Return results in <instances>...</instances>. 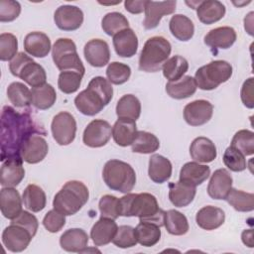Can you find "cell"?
I'll list each match as a JSON object with an SVG mask.
<instances>
[{
	"mask_svg": "<svg viewBox=\"0 0 254 254\" xmlns=\"http://www.w3.org/2000/svg\"><path fill=\"white\" fill-rule=\"evenodd\" d=\"M52 57L56 66L61 71L74 70L84 75L85 68L72 40L67 38L58 39L52 48Z\"/></svg>",
	"mask_w": 254,
	"mask_h": 254,
	"instance_id": "9",
	"label": "cell"
},
{
	"mask_svg": "<svg viewBox=\"0 0 254 254\" xmlns=\"http://www.w3.org/2000/svg\"><path fill=\"white\" fill-rule=\"evenodd\" d=\"M160 147V141L156 135L147 131H138L131 145L132 151L139 154H151Z\"/></svg>",
	"mask_w": 254,
	"mask_h": 254,
	"instance_id": "42",
	"label": "cell"
},
{
	"mask_svg": "<svg viewBox=\"0 0 254 254\" xmlns=\"http://www.w3.org/2000/svg\"><path fill=\"white\" fill-rule=\"evenodd\" d=\"M195 9L198 20L205 25H210L221 20L226 12L225 6L217 0L199 1Z\"/></svg>",
	"mask_w": 254,
	"mask_h": 254,
	"instance_id": "29",
	"label": "cell"
},
{
	"mask_svg": "<svg viewBox=\"0 0 254 254\" xmlns=\"http://www.w3.org/2000/svg\"><path fill=\"white\" fill-rule=\"evenodd\" d=\"M195 221L196 224L204 230H214L224 223L225 213L219 207L206 205L197 211Z\"/></svg>",
	"mask_w": 254,
	"mask_h": 254,
	"instance_id": "24",
	"label": "cell"
},
{
	"mask_svg": "<svg viewBox=\"0 0 254 254\" xmlns=\"http://www.w3.org/2000/svg\"><path fill=\"white\" fill-rule=\"evenodd\" d=\"M131 75V68L128 64L112 62L106 68V76L110 83L120 85L125 83Z\"/></svg>",
	"mask_w": 254,
	"mask_h": 254,
	"instance_id": "47",
	"label": "cell"
},
{
	"mask_svg": "<svg viewBox=\"0 0 254 254\" xmlns=\"http://www.w3.org/2000/svg\"><path fill=\"white\" fill-rule=\"evenodd\" d=\"M136 121L127 118H118L112 126V137L114 142L121 147L132 145L137 134Z\"/></svg>",
	"mask_w": 254,
	"mask_h": 254,
	"instance_id": "26",
	"label": "cell"
},
{
	"mask_svg": "<svg viewBox=\"0 0 254 254\" xmlns=\"http://www.w3.org/2000/svg\"><path fill=\"white\" fill-rule=\"evenodd\" d=\"M232 71V65L228 62L212 61L195 71L194 80L196 86L201 90H212L230 79Z\"/></svg>",
	"mask_w": 254,
	"mask_h": 254,
	"instance_id": "7",
	"label": "cell"
},
{
	"mask_svg": "<svg viewBox=\"0 0 254 254\" xmlns=\"http://www.w3.org/2000/svg\"><path fill=\"white\" fill-rule=\"evenodd\" d=\"M113 97V87L103 76L93 77L87 88L79 92L74 98L77 110L83 115L93 116L99 113Z\"/></svg>",
	"mask_w": 254,
	"mask_h": 254,
	"instance_id": "3",
	"label": "cell"
},
{
	"mask_svg": "<svg viewBox=\"0 0 254 254\" xmlns=\"http://www.w3.org/2000/svg\"><path fill=\"white\" fill-rule=\"evenodd\" d=\"M222 159L224 165L232 172H242L247 168L245 156L232 146L224 151Z\"/></svg>",
	"mask_w": 254,
	"mask_h": 254,
	"instance_id": "48",
	"label": "cell"
},
{
	"mask_svg": "<svg viewBox=\"0 0 254 254\" xmlns=\"http://www.w3.org/2000/svg\"><path fill=\"white\" fill-rule=\"evenodd\" d=\"M86 62L94 67H102L109 63L110 50L108 44L101 39L88 41L83 49Z\"/></svg>",
	"mask_w": 254,
	"mask_h": 254,
	"instance_id": "18",
	"label": "cell"
},
{
	"mask_svg": "<svg viewBox=\"0 0 254 254\" xmlns=\"http://www.w3.org/2000/svg\"><path fill=\"white\" fill-rule=\"evenodd\" d=\"M169 28L172 35L182 42L190 40L194 34L192 21L183 14L174 15L170 20Z\"/></svg>",
	"mask_w": 254,
	"mask_h": 254,
	"instance_id": "34",
	"label": "cell"
},
{
	"mask_svg": "<svg viewBox=\"0 0 254 254\" xmlns=\"http://www.w3.org/2000/svg\"><path fill=\"white\" fill-rule=\"evenodd\" d=\"M9 69L14 76L20 77L32 87L46 83L47 74L44 67L23 52L18 53L10 62Z\"/></svg>",
	"mask_w": 254,
	"mask_h": 254,
	"instance_id": "8",
	"label": "cell"
},
{
	"mask_svg": "<svg viewBox=\"0 0 254 254\" xmlns=\"http://www.w3.org/2000/svg\"><path fill=\"white\" fill-rule=\"evenodd\" d=\"M163 74L169 81H176L184 76L189 69L188 61L179 55H176L166 61L163 67Z\"/></svg>",
	"mask_w": 254,
	"mask_h": 254,
	"instance_id": "40",
	"label": "cell"
},
{
	"mask_svg": "<svg viewBox=\"0 0 254 254\" xmlns=\"http://www.w3.org/2000/svg\"><path fill=\"white\" fill-rule=\"evenodd\" d=\"M22 157L9 158L3 161L0 170V184L2 187L15 188L25 177Z\"/></svg>",
	"mask_w": 254,
	"mask_h": 254,
	"instance_id": "17",
	"label": "cell"
},
{
	"mask_svg": "<svg viewBox=\"0 0 254 254\" xmlns=\"http://www.w3.org/2000/svg\"><path fill=\"white\" fill-rule=\"evenodd\" d=\"M21 13V5L14 0L0 1V22H12L19 17Z\"/></svg>",
	"mask_w": 254,
	"mask_h": 254,
	"instance_id": "53",
	"label": "cell"
},
{
	"mask_svg": "<svg viewBox=\"0 0 254 254\" xmlns=\"http://www.w3.org/2000/svg\"><path fill=\"white\" fill-rule=\"evenodd\" d=\"M88 243V235L81 228H70L65 230L61 238V247L67 252H84Z\"/></svg>",
	"mask_w": 254,
	"mask_h": 254,
	"instance_id": "30",
	"label": "cell"
},
{
	"mask_svg": "<svg viewBox=\"0 0 254 254\" xmlns=\"http://www.w3.org/2000/svg\"><path fill=\"white\" fill-rule=\"evenodd\" d=\"M98 207L101 217L116 219L120 216L119 198L114 195L105 194L101 196L98 203Z\"/></svg>",
	"mask_w": 254,
	"mask_h": 254,
	"instance_id": "51",
	"label": "cell"
},
{
	"mask_svg": "<svg viewBox=\"0 0 254 254\" xmlns=\"http://www.w3.org/2000/svg\"><path fill=\"white\" fill-rule=\"evenodd\" d=\"M54 21L63 31H74L83 23V12L77 6L62 5L55 11Z\"/></svg>",
	"mask_w": 254,
	"mask_h": 254,
	"instance_id": "15",
	"label": "cell"
},
{
	"mask_svg": "<svg viewBox=\"0 0 254 254\" xmlns=\"http://www.w3.org/2000/svg\"><path fill=\"white\" fill-rule=\"evenodd\" d=\"M232 177L226 169H218L211 175L207 193L213 199H225L232 189Z\"/></svg>",
	"mask_w": 254,
	"mask_h": 254,
	"instance_id": "19",
	"label": "cell"
},
{
	"mask_svg": "<svg viewBox=\"0 0 254 254\" xmlns=\"http://www.w3.org/2000/svg\"><path fill=\"white\" fill-rule=\"evenodd\" d=\"M190 155L197 163H210L216 156V147L214 143L206 137L195 138L190 146Z\"/></svg>",
	"mask_w": 254,
	"mask_h": 254,
	"instance_id": "27",
	"label": "cell"
},
{
	"mask_svg": "<svg viewBox=\"0 0 254 254\" xmlns=\"http://www.w3.org/2000/svg\"><path fill=\"white\" fill-rule=\"evenodd\" d=\"M89 191L87 187L79 181H68L56 193L53 206L66 215H73L87 202Z\"/></svg>",
	"mask_w": 254,
	"mask_h": 254,
	"instance_id": "4",
	"label": "cell"
},
{
	"mask_svg": "<svg viewBox=\"0 0 254 254\" xmlns=\"http://www.w3.org/2000/svg\"><path fill=\"white\" fill-rule=\"evenodd\" d=\"M230 146L240 151L244 156L253 155L254 154V133L247 129L239 130L233 136Z\"/></svg>",
	"mask_w": 254,
	"mask_h": 254,
	"instance_id": "45",
	"label": "cell"
},
{
	"mask_svg": "<svg viewBox=\"0 0 254 254\" xmlns=\"http://www.w3.org/2000/svg\"><path fill=\"white\" fill-rule=\"evenodd\" d=\"M196 83L190 75H184L176 81H169L166 84V92L174 99H185L190 97L196 91Z\"/></svg>",
	"mask_w": 254,
	"mask_h": 254,
	"instance_id": "33",
	"label": "cell"
},
{
	"mask_svg": "<svg viewBox=\"0 0 254 254\" xmlns=\"http://www.w3.org/2000/svg\"><path fill=\"white\" fill-rule=\"evenodd\" d=\"M22 201L19 191L14 188L3 187L0 190V209L4 217L16 218L22 212Z\"/></svg>",
	"mask_w": 254,
	"mask_h": 254,
	"instance_id": "20",
	"label": "cell"
},
{
	"mask_svg": "<svg viewBox=\"0 0 254 254\" xmlns=\"http://www.w3.org/2000/svg\"><path fill=\"white\" fill-rule=\"evenodd\" d=\"M112 135L111 125L102 119L92 120L84 129L82 141L90 148H100L105 146Z\"/></svg>",
	"mask_w": 254,
	"mask_h": 254,
	"instance_id": "11",
	"label": "cell"
},
{
	"mask_svg": "<svg viewBox=\"0 0 254 254\" xmlns=\"http://www.w3.org/2000/svg\"><path fill=\"white\" fill-rule=\"evenodd\" d=\"M51 130L56 142L59 145L66 146L70 144L75 138V119L69 112L62 111L53 118Z\"/></svg>",
	"mask_w": 254,
	"mask_h": 254,
	"instance_id": "10",
	"label": "cell"
},
{
	"mask_svg": "<svg viewBox=\"0 0 254 254\" xmlns=\"http://www.w3.org/2000/svg\"><path fill=\"white\" fill-rule=\"evenodd\" d=\"M120 216H137L140 221L164 225L165 212L159 207L157 198L149 192L126 193L119 198Z\"/></svg>",
	"mask_w": 254,
	"mask_h": 254,
	"instance_id": "2",
	"label": "cell"
},
{
	"mask_svg": "<svg viewBox=\"0 0 254 254\" xmlns=\"http://www.w3.org/2000/svg\"><path fill=\"white\" fill-rule=\"evenodd\" d=\"M32 93V105L39 110H46L51 108L56 100L57 93L53 85L45 83L44 85L33 87Z\"/></svg>",
	"mask_w": 254,
	"mask_h": 254,
	"instance_id": "36",
	"label": "cell"
},
{
	"mask_svg": "<svg viewBox=\"0 0 254 254\" xmlns=\"http://www.w3.org/2000/svg\"><path fill=\"white\" fill-rule=\"evenodd\" d=\"M65 224V215L57 209H52L46 213L43 219L44 227L51 233H56L62 230Z\"/></svg>",
	"mask_w": 254,
	"mask_h": 254,
	"instance_id": "52",
	"label": "cell"
},
{
	"mask_svg": "<svg viewBox=\"0 0 254 254\" xmlns=\"http://www.w3.org/2000/svg\"><path fill=\"white\" fill-rule=\"evenodd\" d=\"M24 49L32 57L45 58L52 49L51 40L43 32H31L25 37Z\"/></svg>",
	"mask_w": 254,
	"mask_h": 254,
	"instance_id": "25",
	"label": "cell"
},
{
	"mask_svg": "<svg viewBox=\"0 0 254 254\" xmlns=\"http://www.w3.org/2000/svg\"><path fill=\"white\" fill-rule=\"evenodd\" d=\"M213 113V105L204 99L188 103L184 108V119L190 126H201L207 123Z\"/></svg>",
	"mask_w": 254,
	"mask_h": 254,
	"instance_id": "14",
	"label": "cell"
},
{
	"mask_svg": "<svg viewBox=\"0 0 254 254\" xmlns=\"http://www.w3.org/2000/svg\"><path fill=\"white\" fill-rule=\"evenodd\" d=\"M225 199L237 211L249 212L254 209V194L252 192L231 189Z\"/></svg>",
	"mask_w": 254,
	"mask_h": 254,
	"instance_id": "43",
	"label": "cell"
},
{
	"mask_svg": "<svg viewBox=\"0 0 254 254\" xmlns=\"http://www.w3.org/2000/svg\"><path fill=\"white\" fill-rule=\"evenodd\" d=\"M34 236L25 227L10 223L2 233V242L11 252H22L30 244Z\"/></svg>",
	"mask_w": 254,
	"mask_h": 254,
	"instance_id": "12",
	"label": "cell"
},
{
	"mask_svg": "<svg viewBox=\"0 0 254 254\" xmlns=\"http://www.w3.org/2000/svg\"><path fill=\"white\" fill-rule=\"evenodd\" d=\"M11 223L18 224V225L25 227L27 230H29L31 232V234L33 236L36 235L38 227H39V221H38L37 217L34 214H32L26 210H22V212L16 218L11 220Z\"/></svg>",
	"mask_w": 254,
	"mask_h": 254,
	"instance_id": "54",
	"label": "cell"
},
{
	"mask_svg": "<svg viewBox=\"0 0 254 254\" xmlns=\"http://www.w3.org/2000/svg\"><path fill=\"white\" fill-rule=\"evenodd\" d=\"M118 118H127L136 121L141 114L140 100L133 94L123 95L116 104Z\"/></svg>",
	"mask_w": 254,
	"mask_h": 254,
	"instance_id": "38",
	"label": "cell"
},
{
	"mask_svg": "<svg viewBox=\"0 0 254 254\" xmlns=\"http://www.w3.org/2000/svg\"><path fill=\"white\" fill-rule=\"evenodd\" d=\"M20 113L11 106H4L1 112V161L21 157V149L26 139L35 133L46 135L28 112Z\"/></svg>",
	"mask_w": 254,
	"mask_h": 254,
	"instance_id": "1",
	"label": "cell"
},
{
	"mask_svg": "<svg viewBox=\"0 0 254 254\" xmlns=\"http://www.w3.org/2000/svg\"><path fill=\"white\" fill-rule=\"evenodd\" d=\"M113 46L119 57L131 58L136 54L138 49L137 35L130 28L124 29L113 36Z\"/></svg>",
	"mask_w": 254,
	"mask_h": 254,
	"instance_id": "22",
	"label": "cell"
},
{
	"mask_svg": "<svg viewBox=\"0 0 254 254\" xmlns=\"http://www.w3.org/2000/svg\"><path fill=\"white\" fill-rule=\"evenodd\" d=\"M101 28L108 36H114L120 31L129 28V22L122 13L110 12L102 18Z\"/></svg>",
	"mask_w": 254,
	"mask_h": 254,
	"instance_id": "44",
	"label": "cell"
},
{
	"mask_svg": "<svg viewBox=\"0 0 254 254\" xmlns=\"http://www.w3.org/2000/svg\"><path fill=\"white\" fill-rule=\"evenodd\" d=\"M7 97L9 101L18 108L28 107L32 104L31 90L22 82H12L7 88Z\"/></svg>",
	"mask_w": 254,
	"mask_h": 254,
	"instance_id": "41",
	"label": "cell"
},
{
	"mask_svg": "<svg viewBox=\"0 0 254 254\" xmlns=\"http://www.w3.org/2000/svg\"><path fill=\"white\" fill-rule=\"evenodd\" d=\"M82 76L81 73L74 70L61 71L58 79V86L60 90L65 94L73 93L79 88Z\"/></svg>",
	"mask_w": 254,
	"mask_h": 254,
	"instance_id": "46",
	"label": "cell"
},
{
	"mask_svg": "<svg viewBox=\"0 0 254 254\" xmlns=\"http://www.w3.org/2000/svg\"><path fill=\"white\" fill-rule=\"evenodd\" d=\"M164 226L170 234L176 236L185 235L190 228L186 215L176 209H170L165 212Z\"/></svg>",
	"mask_w": 254,
	"mask_h": 254,
	"instance_id": "39",
	"label": "cell"
},
{
	"mask_svg": "<svg viewBox=\"0 0 254 254\" xmlns=\"http://www.w3.org/2000/svg\"><path fill=\"white\" fill-rule=\"evenodd\" d=\"M196 188L181 181L169 185V199L177 207H185L192 202Z\"/></svg>",
	"mask_w": 254,
	"mask_h": 254,
	"instance_id": "32",
	"label": "cell"
},
{
	"mask_svg": "<svg viewBox=\"0 0 254 254\" xmlns=\"http://www.w3.org/2000/svg\"><path fill=\"white\" fill-rule=\"evenodd\" d=\"M172 52L170 42L162 36H155L146 41L139 57V69L146 72L159 71Z\"/></svg>",
	"mask_w": 254,
	"mask_h": 254,
	"instance_id": "5",
	"label": "cell"
},
{
	"mask_svg": "<svg viewBox=\"0 0 254 254\" xmlns=\"http://www.w3.org/2000/svg\"><path fill=\"white\" fill-rule=\"evenodd\" d=\"M112 243L119 248H130L135 246L138 243L135 235V228L130 225L119 226Z\"/></svg>",
	"mask_w": 254,
	"mask_h": 254,
	"instance_id": "50",
	"label": "cell"
},
{
	"mask_svg": "<svg viewBox=\"0 0 254 254\" xmlns=\"http://www.w3.org/2000/svg\"><path fill=\"white\" fill-rule=\"evenodd\" d=\"M210 168L206 165H201L197 162L186 163L180 172V181L190 186H199L208 179Z\"/></svg>",
	"mask_w": 254,
	"mask_h": 254,
	"instance_id": "28",
	"label": "cell"
},
{
	"mask_svg": "<svg viewBox=\"0 0 254 254\" xmlns=\"http://www.w3.org/2000/svg\"><path fill=\"white\" fill-rule=\"evenodd\" d=\"M237 35L232 27L223 26L210 30L204 36V44L211 49H228L236 41Z\"/></svg>",
	"mask_w": 254,
	"mask_h": 254,
	"instance_id": "21",
	"label": "cell"
},
{
	"mask_svg": "<svg viewBox=\"0 0 254 254\" xmlns=\"http://www.w3.org/2000/svg\"><path fill=\"white\" fill-rule=\"evenodd\" d=\"M22 199L25 207L32 212H39L43 210L47 203L46 193L42 188L37 185L30 184L23 191Z\"/></svg>",
	"mask_w": 254,
	"mask_h": 254,
	"instance_id": "35",
	"label": "cell"
},
{
	"mask_svg": "<svg viewBox=\"0 0 254 254\" xmlns=\"http://www.w3.org/2000/svg\"><path fill=\"white\" fill-rule=\"evenodd\" d=\"M242 242L248 246V247H253V230L252 229H245L242 234H241Z\"/></svg>",
	"mask_w": 254,
	"mask_h": 254,
	"instance_id": "57",
	"label": "cell"
},
{
	"mask_svg": "<svg viewBox=\"0 0 254 254\" xmlns=\"http://www.w3.org/2000/svg\"><path fill=\"white\" fill-rule=\"evenodd\" d=\"M135 235L138 243L145 247L157 244L161 238L160 226L147 221H140L135 227Z\"/></svg>",
	"mask_w": 254,
	"mask_h": 254,
	"instance_id": "37",
	"label": "cell"
},
{
	"mask_svg": "<svg viewBox=\"0 0 254 254\" xmlns=\"http://www.w3.org/2000/svg\"><path fill=\"white\" fill-rule=\"evenodd\" d=\"M18 51V40L11 33H2L0 35V60L8 62L13 60Z\"/></svg>",
	"mask_w": 254,
	"mask_h": 254,
	"instance_id": "49",
	"label": "cell"
},
{
	"mask_svg": "<svg viewBox=\"0 0 254 254\" xmlns=\"http://www.w3.org/2000/svg\"><path fill=\"white\" fill-rule=\"evenodd\" d=\"M176 1H147L145 7V19L143 26L146 30L158 27L161 19L176 11Z\"/></svg>",
	"mask_w": 254,
	"mask_h": 254,
	"instance_id": "16",
	"label": "cell"
},
{
	"mask_svg": "<svg viewBox=\"0 0 254 254\" xmlns=\"http://www.w3.org/2000/svg\"><path fill=\"white\" fill-rule=\"evenodd\" d=\"M118 226L115 219L100 217L90 230V237L95 246H103L112 242Z\"/></svg>",
	"mask_w": 254,
	"mask_h": 254,
	"instance_id": "23",
	"label": "cell"
},
{
	"mask_svg": "<svg viewBox=\"0 0 254 254\" xmlns=\"http://www.w3.org/2000/svg\"><path fill=\"white\" fill-rule=\"evenodd\" d=\"M241 101L247 107L252 109L254 107V100H253V77H249L246 79L241 87Z\"/></svg>",
	"mask_w": 254,
	"mask_h": 254,
	"instance_id": "55",
	"label": "cell"
},
{
	"mask_svg": "<svg viewBox=\"0 0 254 254\" xmlns=\"http://www.w3.org/2000/svg\"><path fill=\"white\" fill-rule=\"evenodd\" d=\"M42 134H32L24 142L21 149V157L28 164H37L42 162L48 152L49 145Z\"/></svg>",
	"mask_w": 254,
	"mask_h": 254,
	"instance_id": "13",
	"label": "cell"
},
{
	"mask_svg": "<svg viewBox=\"0 0 254 254\" xmlns=\"http://www.w3.org/2000/svg\"><path fill=\"white\" fill-rule=\"evenodd\" d=\"M172 163L166 157L154 154L149 160L148 175L149 178L156 184H163L170 180L172 176Z\"/></svg>",
	"mask_w": 254,
	"mask_h": 254,
	"instance_id": "31",
	"label": "cell"
},
{
	"mask_svg": "<svg viewBox=\"0 0 254 254\" xmlns=\"http://www.w3.org/2000/svg\"><path fill=\"white\" fill-rule=\"evenodd\" d=\"M146 3H147V0H135V1L127 0L124 2V6L129 13L140 14L143 11H145Z\"/></svg>",
	"mask_w": 254,
	"mask_h": 254,
	"instance_id": "56",
	"label": "cell"
},
{
	"mask_svg": "<svg viewBox=\"0 0 254 254\" xmlns=\"http://www.w3.org/2000/svg\"><path fill=\"white\" fill-rule=\"evenodd\" d=\"M102 178L109 189L122 193L130 192L136 184V173L131 165L116 159L105 163Z\"/></svg>",
	"mask_w": 254,
	"mask_h": 254,
	"instance_id": "6",
	"label": "cell"
}]
</instances>
